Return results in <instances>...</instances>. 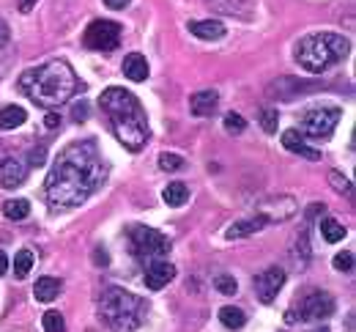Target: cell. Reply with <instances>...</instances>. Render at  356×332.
Segmentation results:
<instances>
[{
  "mask_svg": "<svg viewBox=\"0 0 356 332\" xmlns=\"http://www.w3.org/2000/svg\"><path fill=\"white\" fill-rule=\"evenodd\" d=\"M104 182V162L96 141H80L63 148L47 176V198L52 206L74 209L88 200Z\"/></svg>",
  "mask_w": 356,
  "mask_h": 332,
  "instance_id": "cell-1",
  "label": "cell"
},
{
  "mask_svg": "<svg viewBox=\"0 0 356 332\" xmlns=\"http://www.w3.org/2000/svg\"><path fill=\"white\" fill-rule=\"evenodd\" d=\"M19 91L33 104L52 110V107L66 104L74 94H80L83 83L66 61H47L36 69H28L19 77Z\"/></svg>",
  "mask_w": 356,
  "mask_h": 332,
  "instance_id": "cell-2",
  "label": "cell"
},
{
  "mask_svg": "<svg viewBox=\"0 0 356 332\" xmlns=\"http://www.w3.org/2000/svg\"><path fill=\"white\" fill-rule=\"evenodd\" d=\"M99 107L104 110L113 135L127 151H140L148 143V121H145V110L140 104V99L127 91V88H107L99 96Z\"/></svg>",
  "mask_w": 356,
  "mask_h": 332,
  "instance_id": "cell-3",
  "label": "cell"
},
{
  "mask_svg": "<svg viewBox=\"0 0 356 332\" xmlns=\"http://www.w3.org/2000/svg\"><path fill=\"white\" fill-rule=\"evenodd\" d=\"M148 305L121 285H107L99 297V316L113 332H134L145 322Z\"/></svg>",
  "mask_w": 356,
  "mask_h": 332,
  "instance_id": "cell-4",
  "label": "cell"
},
{
  "mask_svg": "<svg viewBox=\"0 0 356 332\" xmlns=\"http://www.w3.org/2000/svg\"><path fill=\"white\" fill-rule=\"evenodd\" d=\"M351 52V42L340 33H312L305 36L299 45H296V61L302 69H307L310 74H321L326 72L329 66L340 63L343 58H348Z\"/></svg>",
  "mask_w": 356,
  "mask_h": 332,
  "instance_id": "cell-5",
  "label": "cell"
},
{
  "mask_svg": "<svg viewBox=\"0 0 356 332\" xmlns=\"http://www.w3.org/2000/svg\"><path fill=\"white\" fill-rule=\"evenodd\" d=\"M129 247L137 258L143 261H151V258H165L170 253V239L154 228H145V226H132L129 231Z\"/></svg>",
  "mask_w": 356,
  "mask_h": 332,
  "instance_id": "cell-6",
  "label": "cell"
},
{
  "mask_svg": "<svg viewBox=\"0 0 356 332\" xmlns=\"http://www.w3.org/2000/svg\"><path fill=\"white\" fill-rule=\"evenodd\" d=\"M343 118V110L334 107V104H326V107H310L305 116H302V135L312 138V141H326L337 124Z\"/></svg>",
  "mask_w": 356,
  "mask_h": 332,
  "instance_id": "cell-7",
  "label": "cell"
},
{
  "mask_svg": "<svg viewBox=\"0 0 356 332\" xmlns=\"http://www.w3.org/2000/svg\"><path fill=\"white\" fill-rule=\"evenodd\" d=\"M334 308H337V302H334V297L332 294H326V291H312L307 294L305 299H302V305H299V313L296 310H291L285 319L288 322H321V319H329L332 313H334Z\"/></svg>",
  "mask_w": 356,
  "mask_h": 332,
  "instance_id": "cell-8",
  "label": "cell"
},
{
  "mask_svg": "<svg viewBox=\"0 0 356 332\" xmlns=\"http://www.w3.org/2000/svg\"><path fill=\"white\" fill-rule=\"evenodd\" d=\"M86 47L99 49V52H113V49L121 45V25L113 22V19H96L90 22L86 36H83Z\"/></svg>",
  "mask_w": 356,
  "mask_h": 332,
  "instance_id": "cell-9",
  "label": "cell"
},
{
  "mask_svg": "<svg viewBox=\"0 0 356 332\" xmlns=\"http://www.w3.org/2000/svg\"><path fill=\"white\" fill-rule=\"evenodd\" d=\"M282 285H285V269L268 267V269H264V272L255 278V294H258V299H261L264 305H271V302L277 299V294L282 291Z\"/></svg>",
  "mask_w": 356,
  "mask_h": 332,
  "instance_id": "cell-10",
  "label": "cell"
},
{
  "mask_svg": "<svg viewBox=\"0 0 356 332\" xmlns=\"http://www.w3.org/2000/svg\"><path fill=\"white\" fill-rule=\"evenodd\" d=\"M143 278H145V285L151 291H159L176 278V267L165 258H151L143 264Z\"/></svg>",
  "mask_w": 356,
  "mask_h": 332,
  "instance_id": "cell-11",
  "label": "cell"
},
{
  "mask_svg": "<svg viewBox=\"0 0 356 332\" xmlns=\"http://www.w3.org/2000/svg\"><path fill=\"white\" fill-rule=\"evenodd\" d=\"M25 176H28V165L22 159L8 157V159L0 162V187L14 190V187H19L25 182Z\"/></svg>",
  "mask_w": 356,
  "mask_h": 332,
  "instance_id": "cell-12",
  "label": "cell"
},
{
  "mask_svg": "<svg viewBox=\"0 0 356 332\" xmlns=\"http://www.w3.org/2000/svg\"><path fill=\"white\" fill-rule=\"evenodd\" d=\"M217 104H220V94H217L214 88H203V91H195V94L189 96V110H192L197 118L211 116V113L217 110Z\"/></svg>",
  "mask_w": 356,
  "mask_h": 332,
  "instance_id": "cell-13",
  "label": "cell"
},
{
  "mask_svg": "<svg viewBox=\"0 0 356 332\" xmlns=\"http://www.w3.org/2000/svg\"><path fill=\"white\" fill-rule=\"evenodd\" d=\"M282 145H285L288 151H293V154L310 159V162H318V159H321V151L310 148V145L305 143V135H302L299 129H288V132H282Z\"/></svg>",
  "mask_w": 356,
  "mask_h": 332,
  "instance_id": "cell-14",
  "label": "cell"
},
{
  "mask_svg": "<svg viewBox=\"0 0 356 332\" xmlns=\"http://www.w3.org/2000/svg\"><path fill=\"white\" fill-rule=\"evenodd\" d=\"M214 11H222L227 17H238V19H250L255 14V8L250 6V0H206Z\"/></svg>",
  "mask_w": 356,
  "mask_h": 332,
  "instance_id": "cell-15",
  "label": "cell"
},
{
  "mask_svg": "<svg viewBox=\"0 0 356 332\" xmlns=\"http://www.w3.org/2000/svg\"><path fill=\"white\" fill-rule=\"evenodd\" d=\"M189 33L203 39V42H217V39L225 36V25L214 22V19H192L189 22Z\"/></svg>",
  "mask_w": 356,
  "mask_h": 332,
  "instance_id": "cell-16",
  "label": "cell"
},
{
  "mask_svg": "<svg viewBox=\"0 0 356 332\" xmlns=\"http://www.w3.org/2000/svg\"><path fill=\"white\" fill-rule=\"evenodd\" d=\"M266 223H268L266 214H258V217H247V220H238V223H233V226L225 231V237H227V239L252 237V234H255V231H261Z\"/></svg>",
  "mask_w": 356,
  "mask_h": 332,
  "instance_id": "cell-17",
  "label": "cell"
},
{
  "mask_svg": "<svg viewBox=\"0 0 356 332\" xmlns=\"http://www.w3.org/2000/svg\"><path fill=\"white\" fill-rule=\"evenodd\" d=\"M124 74H127L132 83H143V80L148 77V61H145V55H140V52L127 55V58H124Z\"/></svg>",
  "mask_w": 356,
  "mask_h": 332,
  "instance_id": "cell-18",
  "label": "cell"
},
{
  "mask_svg": "<svg viewBox=\"0 0 356 332\" xmlns=\"http://www.w3.org/2000/svg\"><path fill=\"white\" fill-rule=\"evenodd\" d=\"M28 121V113L22 110V107H17V104H8V107H3L0 110V129L6 132V129H17V127H22Z\"/></svg>",
  "mask_w": 356,
  "mask_h": 332,
  "instance_id": "cell-19",
  "label": "cell"
},
{
  "mask_svg": "<svg viewBox=\"0 0 356 332\" xmlns=\"http://www.w3.org/2000/svg\"><path fill=\"white\" fill-rule=\"evenodd\" d=\"M58 294H60V280L58 278H39L33 285V297L39 302H52Z\"/></svg>",
  "mask_w": 356,
  "mask_h": 332,
  "instance_id": "cell-20",
  "label": "cell"
},
{
  "mask_svg": "<svg viewBox=\"0 0 356 332\" xmlns=\"http://www.w3.org/2000/svg\"><path fill=\"white\" fill-rule=\"evenodd\" d=\"M220 322H222V327H227V330H241L247 324V316H244L241 308L225 305V308H220Z\"/></svg>",
  "mask_w": 356,
  "mask_h": 332,
  "instance_id": "cell-21",
  "label": "cell"
},
{
  "mask_svg": "<svg viewBox=\"0 0 356 332\" xmlns=\"http://www.w3.org/2000/svg\"><path fill=\"white\" fill-rule=\"evenodd\" d=\"M162 198H165L168 206L178 209V206H184V203L189 200V190H186L184 182H173V184H168V187L162 190Z\"/></svg>",
  "mask_w": 356,
  "mask_h": 332,
  "instance_id": "cell-22",
  "label": "cell"
},
{
  "mask_svg": "<svg viewBox=\"0 0 356 332\" xmlns=\"http://www.w3.org/2000/svg\"><path fill=\"white\" fill-rule=\"evenodd\" d=\"M3 214L6 220H25L31 214V203L25 198H14V200H6L3 203Z\"/></svg>",
  "mask_w": 356,
  "mask_h": 332,
  "instance_id": "cell-23",
  "label": "cell"
},
{
  "mask_svg": "<svg viewBox=\"0 0 356 332\" xmlns=\"http://www.w3.org/2000/svg\"><path fill=\"white\" fill-rule=\"evenodd\" d=\"M33 264H36V255L31 253V250H19L17 255H14V278H28L31 275V269H33Z\"/></svg>",
  "mask_w": 356,
  "mask_h": 332,
  "instance_id": "cell-24",
  "label": "cell"
},
{
  "mask_svg": "<svg viewBox=\"0 0 356 332\" xmlns=\"http://www.w3.org/2000/svg\"><path fill=\"white\" fill-rule=\"evenodd\" d=\"M321 234H323L326 242H343L346 239V226L337 223L334 217H323L321 220Z\"/></svg>",
  "mask_w": 356,
  "mask_h": 332,
  "instance_id": "cell-25",
  "label": "cell"
},
{
  "mask_svg": "<svg viewBox=\"0 0 356 332\" xmlns=\"http://www.w3.org/2000/svg\"><path fill=\"white\" fill-rule=\"evenodd\" d=\"M329 184L340 192V195H343V192H346V195H351V192H354L351 179H348L346 173H340V171H329Z\"/></svg>",
  "mask_w": 356,
  "mask_h": 332,
  "instance_id": "cell-26",
  "label": "cell"
},
{
  "mask_svg": "<svg viewBox=\"0 0 356 332\" xmlns=\"http://www.w3.org/2000/svg\"><path fill=\"white\" fill-rule=\"evenodd\" d=\"M277 124H280L277 107H264V110H261V127H264V132L274 135V132H277Z\"/></svg>",
  "mask_w": 356,
  "mask_h": 332,
  "instance_id": "cell-27",
  "label": "cell"
},
{
  "mask_svg": "<svg viewBox=\"0 0 356 332\" xmlns=\"http://www.w3.org/2000/svg\"><path fill=\"white\" fill-rule=\"evenodd\" d=\"M159 168H162V171H168V173H176V171L184 168V159H181L178 154L165 151V154H159Z\"/></svg>",
  "mask_w": 356,
  "mask_h": 332,
  "instance_id": "cell-28",
  "label": "cell"
},
{
  "mask_svg": "<svg viewBox=\"0 0 356 332\" xmlns=\"http://www.w3.org/2000/svg\"><path fill=\"white\" fill-rule=\"evenodd\" d=\"M42 327H44V332H63V316L60 313H55V310H47L44 319H42Z\"/></svg>",
  "mask_w": 356,
  "mask_h": 332,
  "instance_id": "cell-29",
  "label": "cell"
},
{
  "mask_svg": "<svg viewBox=\"0 0 356 332\" xmlns=\"http://www.w3.org/2000/svg\"><path fill=\"white\" fill-rule=\"evenodd\" d=\"M225 129H227L230 135H238V132L247 129V121H244L238 113H227V116H225Z\"/></svg>",
  "mask_w": 356,
  "mask_h": 332,
  "instance_id": "cell-30",
  "label": "cell"
},
{
  "mask_svg": "<svg viewBox=\"0 0 356 332\" xmlns=\"http://www.w3.org/2000/svg\"><path fill=\"white\" fill-rule=\"evenodd\" d=\"M214 285H217V291H220V294H227V297L238 291V283H236V278H233V275H220V278L214 280Z\"/></svg>",
  "mask_w": 356,
  "mask_h": 332,
  "instance_id": "cell-31",
  "label": "cell"
},
{
  "mask_svg": "<svg viewBox=\"0 0 356 332\" xmlns=\"http://www.w3.org/2000/svg\"><path fill=\"white\" fill-rule=\"evenodd\" d=\"M334 269L337 272H351L354 269V253H348V250L346 253H337L334 255Z\"/></svg>",
  "mask_w": 356,
  "mask_h": 332,
  "instance_id": "cell-32",
  "label": "cell"
},
{
  "mask_svg": "<svg viewBox=\"0 0 356 332\" xmlns=\"http://www.w3.org/2000/svg\"><path fill=\"white\" fill-rule=\"evenodd\" d=\"M44 162H47V148H44V145L31 148V154H28V165H31V168H42Z\"/></svg>",
  "mask_w": 356,
  "mask_h": 332,
  "instance_id": "cell-33",
  "label": "cell"
},
{
  "mask_svg": "<svg viewBox=\"0 0 356 332\" xmlns=\"http://www.w3.org/2000/svg\"><path fill=\"white\" fill-rule=\"evenodd\" d=\"M93 264H96V267H110V255H107L104 247H96V250H93Z\"/></svg>",
  "mask_w": 356,
  "mask_h": 332,
  "instance_id": "cell-34",
  "label": "cell"
},
{
  "mask_svg": "<svg viewBox=\"0 0 356 332\" xmlns=\"http://www.w3.org/2000/svg\"><path fill=\"white\" fill-rule=\"evenodd\" d=\"M72 118H74V121H86V118H88V104H86V102L74 104V113H72Z\"/></svg>",
  "mask_w": 356,
  "mask_h": 332,
  "instance_id": "cell-35",
  "label": "cell"
},
{
  "mask_svg": "<svg viewBox=\"0 0 356 332\" xmlns=\"http://www.w3.org/2000/svg\"><path fill=\"white\" fill-rule=\"evenodd\" d=\"M104 6H107V8H113V11H121V8H127V6H129V0H104Z\"/></svg>",
  "mask_w": 356,
  "mask_h": 332,
  "instance_id": "cell-36",
  "label": "cell"
},
{
  "mask_svg": "<svg viewBox=\"0 0 356 332\" xmlns=\"http://www.w3.org/2000/svg\"><path fill=\"white\" fill-rule=\"evenodd\" d=\"M44 124H47V127H49V129H55V127L60 124V116H58V113H47Z\"/></svg>",
  "mask_w": 356,
  "mask_h": 332,
  "instance_id": "cell-37",
  "label": "cell"
},
{
  "mask_svg": "<svg viewBox=\"0 0 356 332\" xmlns=\"http://www.w3.org/2000/svg\"><path fill=\"white\" fill-rule=\"evenodd\" d=\"M8 36H11V31H8V25H6L3 19H0V47H3L6 42H8Z\"/></svg>",
  "mask_w": 356,
  "mask_h": 332,
  "instance_id": "cell-38",
  "label": "cell"
},
{
  "mask_svg": "<svg viewBox=\"0 0 356 332\" xmlns=\"http://www.w3.org/2000/svg\"><path fill=\"white\" fill-rule=\"evenodd\" d=\"M33 6H36V0H19V11H22V14H28Z\"/></svg>",
  "mask_w": 356,
  "mask_h": 332,
  "instance_id": "cell-39",
  "label": "cell"
},
{
  "mask_svg": "<svg viewBox=\"0 0 356 332\" xmlns=\"http://www.w3.org/2000/svg\"><path fill=\"white\" fill-rule=\"evenodd\" d=\"M8 272V258H6V253H0V275H6Z\"/></svg>",
  "mask_w": 356,
  "mask_h": 332,
  "instance_id": "cell-40",
  "label": "cell"
},
{
  "mask_svg": "<svg viewBox=\"0 0 356 332\" xmlns=\"http://www.w3.org/2000/svg\"><path fill=\"white\" fill-rule=\"evenodd\" d=\"M312 332H329L326 327H318V330H312Z\"/></svg>",
  "mask_w": 356,
  "mask_h": 332,
  "instance_id": "cell-41",
  "label": "cell"
}]
</instances>
